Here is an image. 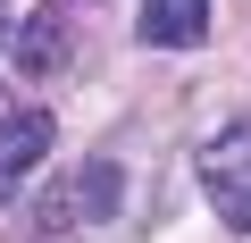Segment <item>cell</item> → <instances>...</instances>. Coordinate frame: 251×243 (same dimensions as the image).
<instances>
[{"instance_id": "4", "label": "cell", "mask_w": 251, "mask_h": 243, "mask_svg": "<svg viewBox=\"0 0 251 243\" xmlns=\"http://www.w3.org/2000/svg\"><path fill=\"white\" fill-rule=\"evenodd\" d=\"M59 51H67L59 17H34V26H25V51H17V67H25V76H50V67H59Z\"/></svg>"}, {"instance_id": "3", "label": "cell", "mask_w": 251, "mask_h": 243, "mask_svg": "<svg viewBox=\"0 0 251 243\" xmlns=\"http://www.w3.org/2000/svg\"><path fill=\"white\" fill-rule=\"evenodd\" d=\"M134 34H143L151 51H193V42L209 34V0H143Z\"/></svg>"}, {"instance_id": "2", "label": "cell", "mask_w": 251, "mask_h": 243, "mask_svg": "<svg viewBox=\"0 0 251 243\" xmlns=\"http://www.w3.org/2000/svg\"><path fill=\"white\" fill-rule=\"evenodd\" d=\"M50 143H59L50 109H9V117H0V201H9V193L50 160Z\"/></svg>"}, {"instance_id": "1", "label": "cell", "mask_w": 251, "mask_h": 243, "mask_svg": "<svg viewBox=\"0 0 251 243\" xmlns=\"http://www.w3.org/2000/svg\"><path fill=\"white\" fill-rule=\"evenodd\" d=\"M193 168H201L209 210H218L226 226H243V235H251V117H226L218 135H201Z\"/></svg>"}, {"instance_id": "5", "label": "cell", "mask_w": 251, "mask_h": 243, "mask_svg": "<svg viewBox=\"0 0 251 243\" xmlns=\"http://www.w3.org/2000/svg\"><path fill=\"white\" fill-rule=\"evenodd\" d=\"M0 117H9V109H0Z\"/></svg>"}]
</instances>
